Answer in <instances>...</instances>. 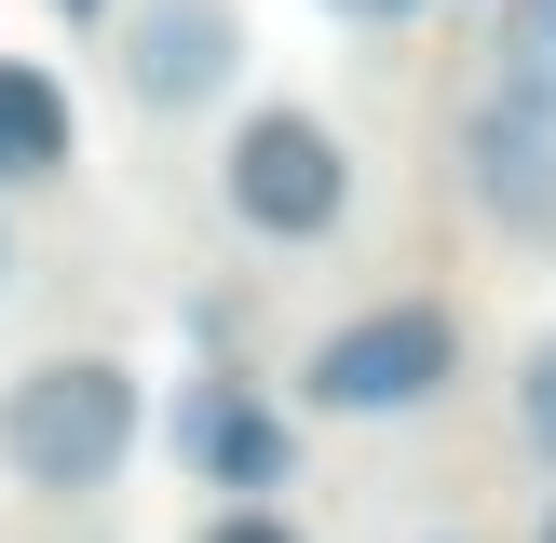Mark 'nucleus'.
<instances>
[{"label":"nucleus","instance_id":"11","mask_svg":"<svg viewBox=\"0 0 556 543\" xmlns=\"http://www.w3.org/2000/svg\"><path fill=\"white\" fill-rule=\"evenodd\" d=\"M340 14H353V27H407L421 0H340Z\"/></svg>","mask_w":556,"mask_h":543},{"label":"nucleus","instance_id":"2","mask_svg":"<svg viewBox=\"0 0 556 543\" xmlns=\"http://www.w3.org/2000/svg\"><path fill=\"white\" fill-rule=\"evenodd\" d=\"M448 367H462V326L434 313V299H380V313H353L340 340H313L299 394H313L326 421H380V407H434Z\"/></svg>","mask_w":556,"mask_h":543},{"label":"nucleus","instance_id":"12","mask_svg":"<svg viewBox=\"0 0 556 543\" xmlns=\"http://www.w3.org/2000/svg\"><path fill=\"white\" fill-rule=\"evenodd\" d=\"M0 286H14V231H0Z\"/></svg>","mask_w":556,"mask_h":543},{"label":"nucleus","instance_id":"7","mask_svg":"<svg viewBox=\"0 0 556 543\" xmlns=\"http://www.w3.org/2000/svg\"><path fill=\"white\" fill-rule=\"evenodd\" d=\"M68 163V96H54L27 54H0V190L14 177H54Z\"/></svg>","mask_w":556,"mask_h":543},{"label":"nucleus","instance_id":"10","mask_svg":"<svg viewBox=\"0 0 556 543\" xmlns=\"http://www.w3.org/2000/svg\"><path fill=\"white\" fill-rule=\"evenodd\" d=\"M204 543H299V530H286V516H271V503H231V516H217Z\"/></svg>","mask_w":556,"mask_h":543},{"label":"nucleus","instance_id":"8","mask_svg":"<svg viewBox=\"0 0 556 543\" xmlns=\"http://www.w3.org/2000/svg\"><path fill=\"white\" fill-rule=\"evenodd\" d=\"M503 96L556 109V0H503Z\"/></svg>","mask_w":556,"mask_h":543},{"label":"nucleus","instance_id":"6","mask_svg":"<svg viewBox=\"0 0 556 543\" xmlns=\"http://www.w3.org/2000/svg\"><path fill=\"white\" fill-rule=\"evenodd\" d=\"M177 449L204 462L217 489H271V476H286V421H271V407H244L231 380H204V394L177 407Z\"/></svg>","mask_w":556,"mask_h":543},{"label":"nucleus","instance_id":"5","mask_svg":"<svg viewBox=\"0 0 556 543\" xmlns=\"http://www.w3.org/2000/svg\"><path fill=\"white\" fill-rule=\"evenodd\" d=\"M462 163H476V204L503 217V231H556V109L489 96L476 123H462Z\"/></svg>","mask_w":556,"mask_h":543},{"label":"nucleus","instance_id":"1","mask_svg":"<svg viewBox=\"0 0 556 543\" xmlns=\"http://www.w3.org/2000/svg\"><path fill=\"white\" fill-rule=\"evenodd\" d=\"M0 462H14V489H109L136 462V367H109V353H54V367H27L14 394H0Z\"/></svg>","mask_w":556,"mask_h":543},{"label":"nucleus","instance_id":"3","mask_svg":"<svg viewBox=\"0 0 556 543\" xmlns=\"http://www.w3.org/2000/svg\"><path fill=\"white\" fill-rule=\"evenodd\" d=\"M231 217L244 231H271V244H313L326 217H340V190H353V163H340V136L313 123V109H258V123L231 136Z\"/></svg>","mask_w":556,"mask_h":543},{"label":"nucleus","instance_id":"9","mask_svg":"<svg viewBox=\"0 0 556 543\" xmlns=\"http://www.w3.org/2000/svg\"><path fill=\"white\" fill-rule=\"evenodd\" d=\"M516 407H530V449H543V462H556V340H543V353H530V380H516Z\"/></svg>","mask_w":556,"mask_h":543},{"label":"nucleus","instance_id":"4","mask_svg":"<svg viewBox=\"0 0 556 543\" xmlns=\"http://www.w3.org/2000/svg\"><path fill=\"white\" fill-rule=\"evenodd\" d=\"M231 54H244L231 0H150V14L123 27V81H136V109H204L217 81H231Z\"/></svg>","mask_w":556,"mask_h":543},{"label":"nucleus","instance_id":"13","mask_svg":"<svg viewBox=\"0 0 556 543\" xmlns=\"http://www.w3.org/2000/svg\"><path fill=\"white\" fill-rule=\"evenodd\" d=\"M54 14H96V0H54Z\"/></svg>","mask_w":556,"mask_h":543}]
</instances>
